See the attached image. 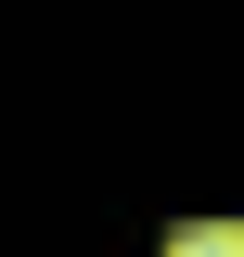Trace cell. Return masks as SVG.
<instances>
[{
  "label": "cell",
  "mask_w": 244,
  "mask_h": 257,
  "mask_svg": "<svg viewBox=\"0 0 244 257\" xmlns=\"http://www.w3.org/2000/svg\"><path fill=\"white\" fill-rule=\"evenodd\" d=\"M167 257H244V231H231V219H180V231H167Z\"/></svg>",
  "instance_id": "cell-1"
}]
</instances>
